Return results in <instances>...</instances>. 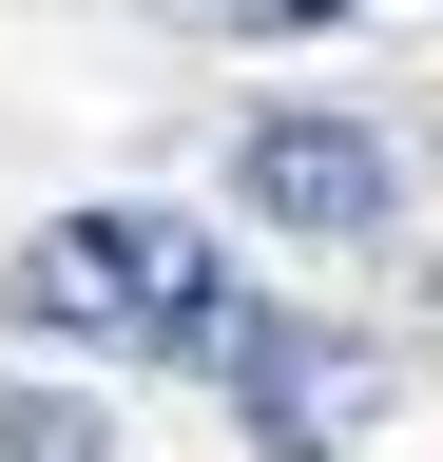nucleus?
<instances>
[{
	"mask_svg": "<svg viewBox=\"0 0 443 462\" xmlns=\"http://www.w3.org/2000/svg\"><path fill=\"white\" fill-rule=\"evenodd\" d=\"M0 328H39V346H135V366H232V328H251V289L212 231L174 212H59L20 270H0Z\"/></svg>",
	"mask_w": 443,
	"mask_h": 462,
	"instance_id": "f257e3e1",
	"label": "nucleus"
},
{
	"mask_svg": "<svg viewBox=\"0 0 443 462\" xmlns=\"http://www.w3.org/2000/svg\"><path fill=\"white\" fill-rule=\"evenodd\" d=\"M232 173H251V212H270V231H328V251L405 212V154H385L366 116H251V154H232Z\"/></svg>",
	"mask_w": 443,
	"mask_h": 462,
	"instance_id": "f03ea898",
	"label": "nucleus"
},
{
	"mask_svg": "<svg viewBox=\"0 0 443 462\" xmlns=\"http://www.w3.org/2000/svg\"><path fill=\"white\" fill-rule=\"evenodd\" d=\"M232 385H251V443H270V462H347V385H366L347 346H309L290 309H251V328H232Z\"/></svg>",
	"mask_w": 443,
	"mask_h": 462,
	"instance_id": "7ed1b4c3",
	"label": "nucleus"
},
{
	"mask_svg": "<svg viewBox=\"0 0 443 462\" xmlns=\"http://www.w3.org/2000/svg\"><path fill=\"white\" fill-rule=\"evenodd\" d=\"M0 462H116V443H97L59 385H0Z\"/></svg>",
	"mask_w": 443,
	"mask_h": 462,
	"instance_id": "20e7f679",
	"label": "nucleus"
},
{
	"mask_svg": "<svg viewBox=\"0 0 443 462\" xmlns=\"http://www.w3.org/2000/svg\"><path fill=\"white\" fill-rule=\"evenodd\" d=\"M154 20H193V39H309V20H366V0H154Z\"/></svg>",
	"mask_w": 443,
	"mask_h": 462,
	"instance_id": "39448f33",
	"label": "nucleus"
}]
</instances>
